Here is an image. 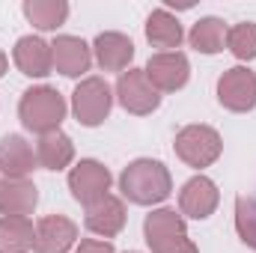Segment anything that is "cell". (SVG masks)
<instances>
[{"label":"cell","instance_id":"obj_1","mask_svg":"<svg viewBox=\"0 0 256 253\" xmlns=\"http://www.w3.org/2000/svg\"><path fill=\"white\" fill-rule=\"evenodd\" d=\"M120 190L126 194V200L137 202V206H155V202H164L170 196L173 179H170V170L161 161L137 158L122 170Z\"/></svg>","mask_w":256,"mask_h":253},{"label":"cell","instance_id":"obj_2","mask_svg":"<svg viewBox=\"0 0 256 253\" xmlns=\"http://www.w3.org/2000/svg\"><path fill=\"white\" fill-rule=\"evenodd\" d=\"M18 116L27 131H36L39 137L60 131V122L66 120V98L54 86H33L21 96Z\"/></svg>","mask_w":256,"mask_h":253},{"label":"cell","instance_id":"obj_3","mask_svg":"<svg viewBox=\"0 0 256 253\" xmlns=\"http://www.w3.org/2000/svg\"><path fill=\"white\" fill-rule=\"evenodd\" d=\"M176 155L188 164V167H212L218 158H220V134L212 126H185L179 134H176Z\"/></svg>","mask_w":256,"mask_h":253},{"label":"cell","instance_id":"obj_4","mask_svg":"<svg viewBox=\"0 0 256 253\" xmlns=\"http://www.w3.org/2000/svg\"><path fill=\"white\" fill-rule=\"evenodd\" d=\"M110 104H114V96L102 78H84L72 92V110H74L78 122L86 128L102 126L110 114Z\"/></svg>","mask_w":256,"mask_h":253},{"label":"cell","instance_id":"obj_5","mask_svg":"<svg viewBox=\"0 0 256 253\" xmlns=\"http://www.w3.org/2000/svg\"><path fill=\"white\" fill-rule=\"evenodd\" d=\"M218 102L232 114H248L256 108V74L244 66H232L218 78Z\"/></svg>","mask_w":256,"mask_h":253},{"label":"cell","instance_id":"obj_6","mask_svg":"<svg viewBox=\"0 0 256 253\" xmlns=\"http://www.w3.org/2000/svg\"><path fill=\"white\" fill-rule=\"evenodd\" d=\"M116 98H120V104L126 108L128 114H134V116H146V114L158 110V104H161V92L149 84V78H146L143 68H128V72L120 74V80H116Z\"/></svg>","mask_w":256,"mask_h":253},{"label":"cell","instance_id":"obj_7","mask_svg":"<svg viewBox=\"0 0 256 253\" xmlns=\"http://www.w3.org/2000/svg\"><path fill=\"white\" fill-rule=\"evenodd\" d=\"M146 78L158 92H176L188 84L191 78V63L182 51H161L155 57H149L146 63Z\"/></svg>","mask_w":256,"mask_h":253},{"label":"cell","instance_id":"obj_8","mask_svg":"<svg viewBox=\"0 0 256 253\" xmlns=\"http://www.w3.org/2000/svg\"><path fill=\"white\" fill-rule=\"evenodd\" d=\"M68 190H72V196L78 202L92 206L96 200L108 196V190H110V170L104 164L86 158L78 167H72V173H68Z\"/></svg>","mask_w":256,"mask_h":253},{"label":"cell","instance_id":"obj_9","mask_svg":"<svg viewBox=\"0 0 256 253\" xmlns=\"http://www.w3.org/2000/svg\"><path fill=\"white\" fill-rule=\"evenodd\" d=\"M78 242V224L66 214H48L36 224L33 253H68Z\"/></svg>","mask_w":256,"mask_h":253},{"label":"cell","instance_id":"obj_10","mask_svg":"<svg viewBox=\"0 0 256 253\" xmlns=\"http://www.w3.org/2000/svg\"><path fill=\"white\" fill-rule=\"evenodd\" d=\"M218 202H220L218 185L206 176H194L185 182V188L179 194V214L194 218V220H206L208 214H214Z\"/></svg>","mask_w":256,"mask_h":253},{"label":"cell","instance_id":"obj_11","mask_svg":"<svg viewBox=\"0 0 256 253\" xmlns=\"http://www.w3.org/2000/svg\"><path fill=\"white\" fill-rule=\"evenodd\" d=\"M84 224H86L90 232H96V236H102V238H114V236H120L122 226H126V206H122V200L114 196V194L96 200L92 206H86V218H84Z\"/></svg>","mask_w":256,"mask_h":253},{"label":"cell","instance_id":"obj_12","mask_svg":"<svg viewBox=\"0 0 256 253\" xmlns=\"http://www.w3.org/2000/svg\"><path fill=\"white\" fill-rule=\"evenodd\" d=\"M51 57H54V68L66 78H78V74L90 72V66H92L90 45L78 36H57L51 42Z\"/></svg>","mask_w":256,"mask_h":253},{"label":"cell","instance_id":"obj_13","mask_svg":"<svg viewBox=\"0 0 256 253\" xmlns=\"http://www.w3.org/2000/svg\"><path fill=\"white\" fill-rule=\"evenodd\" d=\"M12 60L21 68V74L27 78H45L54 68V57H51V45L39 36H21L15 42Z\"/></svg>","mask_w":256,"mask_h":253},{"label":"cell","instance_id":"obj_14","mask_svg":"<svg viewBox=\"0 0 256 253\" xmlns=\"http://www.w3.org/2000/svg\"><path fill=\"white\" fill-rule=\"evenodd\" d=\"M39 202V190L30 179H0V214L3 218H27Z\"/></svg>","mask_w":256,"mask_h":253},{"label":"cell","instance_id":"obj_15","mask_svg":"<svg viewBox=\"0 0 256 253\" xmlns=\"http://www.w3.org/2000/svg\"><path fill=\"white\" fill-rule=\"evenodd\" d=\"M36 152L21 134H6L0 140V170L9 179H27L36 170Z\"/></svg>","mask_w":256,"mask_h":253},{"label":"cell","instance_id":"obj_16","mask_svg":"<svg viewBox=\"0 0 256 253\" xmlns=\"http://www.w3.org/2000/svg\"><path fill=\"white\" fill-rule=\"evenodd\" d=\"M92 51H96V60L104 72H126L128 63L134 60V42L128 39L126 33H98L96 42H92Z\"/></svg>","mask_w":256,"mask_h":253},{"label":"cell","instance_id":"obj_17","mask_svg":"<svg viewBox=\"0 0 256 253\" xmlns=\"http://www.w3.org/2000/svg\"><path fill=\"white\" fill-rule=\"evenodd\" d=\"M143 236H146V244L149 248H158V244H164L170 238L188 236V226H185V218L176 208H158V212H149L146 214Z\"/></svg>","mask_w":256,"mask_h":253},{"label":"cell","instance_id":"obj_18","mask_svg":"<svg viewBox=\"0 0 256 253\" xmlns=\"http://www.w3.org/2000/svg\"><path fill=\"white\" fill-rule=\"evenodd\" d=\"M74 158V143L72 137L63 131H51V134H42L39 143H36V161L39 167L45 170H63L72 164Z\"/></svg>","mask_w":256,"mask_h":253},{"label":"cell","instance_id":"obj_19","mask_svg":"<svg viewBox=\"0 0 256 253\" xmlns=\"http://www.w3.org/2000/svg\"><path fill=\"white\" fill-rule=\"evenodd\" d=\"M146 39L155 45V48H164V51H173L182 45L185 33H182V24L173 12L167 9H155L146 21Z\"/></svg>","mask_w":256,"mask_h":253},{"label":"cell","instance_id":"obj_20","mask_svg":"<svg viewBox=\"0 0 256 253\" xmlns=\"http://www.w3.org/2000/svg\"><path fill=\"white\" fill-rule=\"evenodd\" d=\"M36 226L30 218H0V253L33 250Z\"/></svg>","mask_w":256,"mask_h":253},{"label":"cell","instance_id":"obj_21","mask_svg":"<svg viewBox=\"0 0 256 253\" xmlns=\"http://www.w3.org/2000/svg\"><path fill=\"white\" fill-rule=\"evenodd\" d=\"M188 42L200 54H218L226 45V24L220 18H200L188 33Z\"/></svg>","mask_w":256,"mask_h":253},{"label":"cell","instance_id":"obj_22","mask_svg":"<svg viewBox=\"0 0 256 253\" xmlns=\"http://www.w3.org/2000/svg\"><path fill=\"white\" fill-rule=\"evenodd\" d=\"M24 15L39 30H57L68 18L66 0H24Z\"/></svg>","mask_w":256,"mask_h":253},{"label":"cell","instance_id":"obj_23","mask_svg":"<svg viewBox=\"0 0 256 253\" xmlns=\"http://www.w3.org/2000/svg\"><path fill=\"white\" fill-rule=\"evenodd\" d=\"M226 48L238 60H256V24L244 21L226 30Z\"/></svg>","mask_w":256,"mask_h":253},{"label":"cell","instance_id":"obj_24","mask_svg":"<svg viewBox=\"0 0 256 253\" xmlns=\"http://www.w3.org/2000/svg\"><path fill=\"white\" fill-rule=\"evenodd\" d=\"M236 230H238V238L256 250V196L236 200Z\"/></svg>","mask_w":256,"mask_h":253},{"label":"cell","instance_id":"obj_25","mask_svg":"<svg viewBox=\"0 0 256 253\" xmlns=\"http://www.w3.org/2000/svg\"><path fill=\"white\" fill-rule=\"evenodd\" d=\"M152 253H200V250H196V244L188 236H179V238H170V242L152 248Z\"/></svg>","mask_w":256,"mask_h":253},{"label":"cell","instance_id":"obj_26","mask_svg":"<svg viewBox=\"0 0 256 253\" xmlns=\"http://www.w3.org/2000/svg\"><path fill=\"white\" fill-rule=\"evenodd\" d=\"M74 253H116V250H114V244L104 242V238H84V242L74 248Z\"/></svg>","mask_w":256,"mask_h":253},{"label":"cell","instance_id":"obj_27","mask_svg":"<svg viewBox=\"0 0 256 253\" xmlns=\"http://www.w3.org/2000/svg\"><path fill=\"white\" fill-rule=\"evenodd\" d=\"M3 74H6V54L0 51V78H3Z\"/></svg>","mask_w":256,"mask_h":253}]
</instances>
